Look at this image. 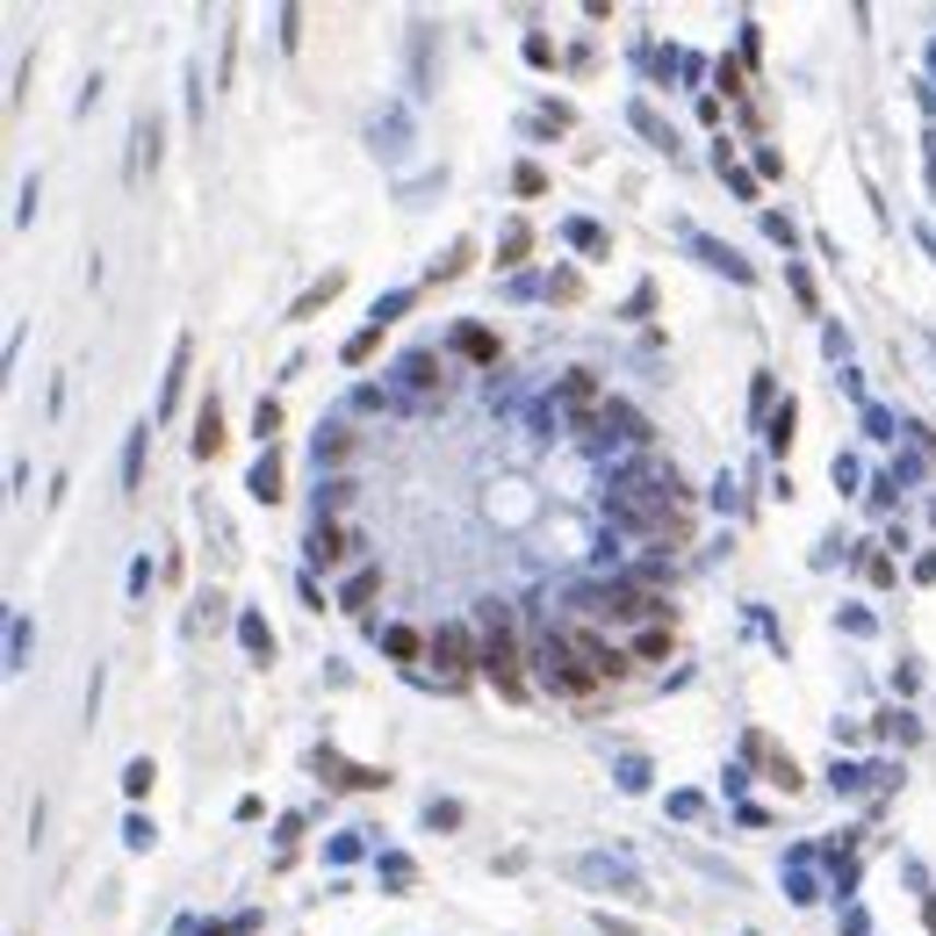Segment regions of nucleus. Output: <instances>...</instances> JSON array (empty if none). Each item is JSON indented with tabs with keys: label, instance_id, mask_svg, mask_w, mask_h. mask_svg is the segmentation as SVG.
I'll return each mask as SVG.
<instances>
[{
	"label": "nucleus",
	"instance_id": "f257e3e1",
	"mask_svg": "<svg viewBox=\"0 0 936 936\" xmlns=\"http://www.w3.org/2000/svg\"><path fill=\"white\" fill-rule=\"evenodd\" d=\"M576 620L584 627H598V634H620V627H634V634H642V627H670V606H663L656 590H642V584H612V590H584V598H576Z\"/></svg>",
	"mask_w": 936,
	"mask_h": 936
},
{
	"label": "nucleus",
	"instance_id": "f03ea898",
	"mask_svg": "<svg viewBox=\"0 0 936 936\" xmlns=\"http://www.w3.org/2000/svg\"><path fill=\"white\" fill-rule=\"evenodd\" d=\"M540 677H548V685H555L562 699H598V692H606V685L590 677V663L576 656V648L562 642V634H548V642H540Z\"/></svg>",
	"mask_w": 936,
	"mask_h": 936
},
{
	"label": "nucleus",
	"instance_id": "7ed1b4c3",
	"mask_svg": "<svg viewBox=\"0 0 936 936\" xmlns=\"http://www.w3.org/2000/svg\"><path fill=\"white\" fill-rule=\"evenodd\" d=\"M483 670L498 677V685H504L512 699L526 692V670H519V642H512V620H504V612H490V648H483Z\"/></svg>",
	"mask_w": 936,
	"mask_h": 936
},
{
	"label": "nucleus",
	"instance_id": "20e7f679",
	"mask_svg": "<svg viewBox=\"0 0 936 936\" xmlns=\"http://www.w3.org/2000/svg\"><path fill=\"white\" fill-rule=\"evenodd\" d=\"M347 548H353V540L339 534V526H317V534H311V555L325 562V570H331V562H347Z\"/></svg>",
	"mask_w": 936,
	"mask_h": 936
},
{
	"label": "nucleus",
	"instance_id": "39448f33",
	"mask_svg": "<svg viewBox=\"0 0 936 936\" xmlns=\"http://www.w3.org/2000/svg\"><path fill=\"white\" fill-rule=\"evenodd\" d=\"M670 656V627H642L634 634V663H663Z\"/></svg>",
	"mask_w": 936,
	"mask_h": 936
},
{
	"label": "nucleus",
	"instance_id": "423d86ee",
	"mask_svg": "<svg viewBox=\"0 0 936 936\" xmlns=\"http://www.w3.org/2000/svg\"><path fill=\"white\" fill-rule=\"evenodd\" d=\"M562 403H570V411H590V403H598V382H590V375H570V382H562Z\"/></svg>",
	"mask_w": 936,
	"mask_h": 936
},
{
	"label": "nucleus",
	"instance_id": "0eeeda50",
	"mask_svg": "<svg viewBox=\"0 0 936 936\" xmlns=\"http://www.w3.org/2000/svg\"><path fill=\"white\" fill-rule=\"evenodd\" d=\"M433 656H447V670H454V677L468 670V642H461V634H454V627H447V634H440V642H433Z\"/></svg>",
	"mask_w": 936,
	"mask_h": 936
},
{
	"label": "nucleus",
	"instance_id": "6e6552de",
	"mask_svg": "<svg viewBox=\"0 0 936 936\" xmlns=\"http://www.w3.org/2000/svg\"><path fill=\"white\" fill-rule=\"evenodd\" d=\"M217 440H224V425H217V411H202V433H195V454H217Z\"/></svg>",
	"mask_w": 936,
	"mask_h": 936
}]
</instances>
